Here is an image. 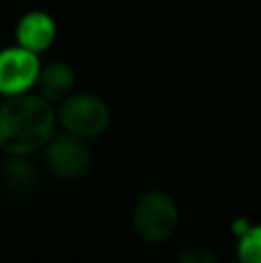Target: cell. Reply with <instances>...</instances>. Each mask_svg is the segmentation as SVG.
I'll return each mask as SVG.
<instances>
[{"instance_id": "cell-1", "label": "cell", "mask_w": 261, "mask_h": 263, "mask_svg": "<svg viewBox=\"0 0 261 263\" xmlns=\"http://www.w3.org/2000/svg\"><path fill=\"white\" fill-rule=\"evenodd\" d=\"M55 116L42 95L16 92L0 104V148L7 155H30L53 136Z\"/></svg>"}, {"instance_id": "cell-2", "label": "cell", "mask_w": 261, "mask_h": 263, "mask_svg": "<svg viewBox=\"0 0 261 263\" xmlns=\"http://www.w3.org/2000/svg\"><path fill=\"white\" fill-rule=\"evenodd\" d=\"M132 224L139 238L146 242H162L171 238L178 227V210L174 199L160 190L146 192L134 205Z\"/></svg>"}, {"instance_id": "cell-3", "label": "cell", "mask_w": 261, "mask_h": 263, "mask_svg": "<svg viewBox=\"0 0 261 263\" xmlns=\"http://www.w3.org/2000/svg\"><path fill=\"white\" fill-rule=\"evenodd\" d=\"M111 120V111L102 97L97 95H67L60 104V123L67 132L81 136V139H90L106 129Z\"/></svg>"}, {"instance_id": "cell-4", "label": "cell", "mask_w": 261, "mask_h": 263, "mask_svg": "<svg viewBox=\"0 0 261 263\" xmlns=\"http://www.w3.org/2000/svg\"><path fill=\"white\" fill-rule=\"evenodd\" d=\"M46 164L55 176L72 180V178L86 176L92 164V155L81 136L67 132V134H58L49 139V143H46Z\"/></svg>"}, {"instance_id": "cell-5", "label": "cell", "mask_w": 261, "mask_h": 263, "mask_svg": "<svg viewBox=\"0 0 261 263\" xmlns=\"http://www.w3.org/2000/svg\"><path fill=\"white\" fill-rule=\"evenodd\" d=\"M40 60L37 53L18 44L16 49L0 51V92L3 95H16L26 92L37 83L40 77Z\"/></svg>"}, {"instance_id": "cell-6", "label": "cell", "mask_w": 261, "mask_h": 263, "mask_svg": "<svg viewBox=\"0 0 261 263\" xmlns=\"http://www.w3.org/2000/svg\"><path fill=\"white\" fill-rule=\"evenodd\" d=\"M0 185L12 196H32L40 190V173L23 155H9L0 164Z\"/></svg>"}, {"instance_id": "cell-7", "label": "cell", "mask_w": 261, "mask_h": 263, "mask_svg": "<svg viewBox=\"0 0 261 263\" xmlns=\"http://www.w3.org/2000/svg\"><path fill=\"white\" fill-rule=\"evenodd\" d=\"M53 37H55V23H53V18L44 12L26 14L16 26L18 44L26 46V49H30V51H35V53L49 49L51 42H53Z\"/></svg>"}, {"instance_id": "cell-8", "label": "cell", "mask_w": 261, "mask_h": 263, "mask_svg": "<svg viewBox=\"0 0 261 263\" xmlns=\"http://www.w3.org/2000/svg\"><path fill=\"white\" fill-rule=\"evenodd\" d=\"M74 81H77V74L67 63H51L40 69L37 90L49 102H63L74 88Z\"/></svg>"}, {"instance_id": "cell-9", "label": "cell", "mask_w": 261, "mask_h": 263, "mask_svg": "<svg viewBox=\"0 0 261 263\" xmlns=\"http://www.w3.org/2000/svg\"><path fill=\"white\" fill-rule=\"evenodd\" d=\"M238 256L245 263H261V227L243 231L238 245Z\"/></svg>"}, {"instance_id": "cell-10", "label": "cell", "mask_w": 261, "mask_h": 263, "mask_svg": "<svg viewBox=\"0 0 261 263\" xmlns=\"http://www.w3.org/2000/svg\"><path fill=\"white\" fill-rule=\"evenodd\" d=\"M180 261H185V263H213L215 261V254L208 252L206 247L192 245V247H188L185 252H180Z\"/></svg>"}]
</instances>
